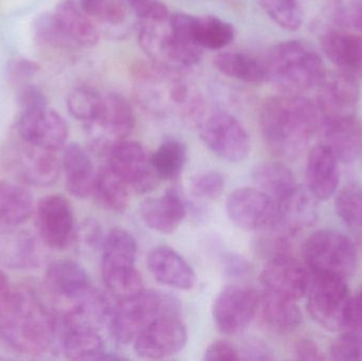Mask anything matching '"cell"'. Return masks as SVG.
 Returning a JSON list of instances; mask_svg holds the SVG:
<instances>
[{
  "label": "cell",
  "instance_id": "c3c4849f",
  "mask_svg": "<svg viewBox=\"0 0 362 361\" xmlns=\"http://www.w3.org/2000/svg\"><path fill=\"white\" fill-rule=\"evenodd\" d=\"M208 361H234L240 360V351L229 341H216L211 343L204 354Z\"/></svg>",
  "mask_w": 362,
  "mask_h": 361
},
{
  "label": "cell",
  "instance_id": "b9f144b4",
  "mask_svg": "<svg viewBox=\"0 0 362 361\" xmlns=\"http://www.w3.org/2000/svg\"><path fill=\"white\" fill-rule=\"evenodd\" d=\"M81 8L89 17L108 25H121L127 17L124 4L119 0H81Z\"/></svg>",
  "mask_w": 362,
  "mask_h": 361
},
{
  "label": "cell",
  "instance_id": "2e32d148",
  "mask_svg": "<svg viewBox=\"0 0 362 361\" xmlns=\"http://www.w3.org/2000/svg\"><path fill=\"white\" fill-rule=\"evenodd\" d=\"M36 222L42 241L53 249H64L74 235L76 223L69 201L63 195H47L36 205Z\"/></svg>",
  "mask_w": 362,
  "mask_h": 361
},
{
  "label": "cell",
  "instance_id": "681fc988",
  "mask_svg": "<svg viewBox=\"0 0 362 361\" xmlns=\"http://www.w3.org/2000/svg\"><path fill=\"white\" fill-rule=\"evenodd\" d=\"M346 331L362 336V288L356 296L351 299Z\"/></svg>",
  "mask_w": 362,
  "mask_h": 361
},
{
  "label": "cell",
  "instance_id": "ffe728a7",
  "mask_svg": "<svg viewBox=\"0 0 362 361\" xmlns=\"http://www.w3.org/2000/svg\"><path fill=\"white\" fill-rule=\"evenodd\" d=\"M339 162L335 153L322 142L308 152L306 187L318 201H327L337 191L340 180Z\"/></svg>",
  "mask_w": 362,
  "mask_h": 361
},
{
  "label": "cell",
  "instance_id": "9c48e42d",
  "mask_svg": "<svg viewBox=\"0 0 362 361\" xmlns=\"http://www.w3.org/2000/svg\"><path fill=\"white\" fill-rule=\"evenodd\" d=\"M200 137L213 154L229 162H240L251 152L250 135L240 121L228 112H216L204 121Z\"/></svg>",
  "mask_w": 362,
  "mask_h": 361
},
{
  "label": "cell",
  "instance_id": "3957f363",
  "mask_svg": "<svg viewBox=\"0 0 362 361\" xmlns=\"http://www.w3.org/2000/svg\"><path fill=\"white\" fill-rule=\"evenodd\" d=\"M264 64L266 81L281 93L291 95H303L318 87L327 73L322 57L303 40L278 42Z\"/></svg>",
  "mask_w": 362,
  "mask_h": 361
},
{
  "label": "cell",
  "instance_id": "816d5d0a",
  "mask_svg": "<svg viewBox=\"0 0 362 361\" xmlns=\"http://www.w3.org/2000/svg\"><path fill=\"white\" fill-rule=\"evenodd\" d=\"M295 357L298 360H325L322 350L310 339H301L295 345Z\"/></svg>",
  "mask_w": 362,
  "mask_h": 361
},
{
  "label": "cell",
  "instance_id": "4316f807",
  "mask_svg": "<svg viewBox=\"0 0 362 361\" xmlns=\"http://www.w3.org/2000/svg\"><path fill=\"white\" fill-rule=\"evenodd\" d=\"M47 284L53 294L74 304L93 288L84 267L71 260L54 261L46 271Z\"/></svg>",
  "mask_w": 362,
  "mask_h": 361
},
{
  "label": "cell",
  "instance_id": "e575fe53",
  "mask_svg": "<svg viewBox=\"0 0 362 361\" xmlns=\"http://www.w3.org/2000/svg\"><path fill=\"white\" fill-rule=\"evenodd\" d=\"M98 203L108 211H124L129 206V188L110 165L98 172L95 192Z\"/></svg>",
  "mask_w": 362,
  "mask_h": 361
},
{
  "label": "cell",
  "instance_id": "d6986e66",
  "mask_svg": "<svg viewBox=\"0 0 362 361\" xmlns=\"http://www.w3.org/2000/svg\"><path fill=\"white\" fill-rule=\"evenodd\" d=\"M57 153L23 142L15 154L14 167L23 180L32 186H52L63 167Z\"/></svg>",
  "mask_w": 362,
  "mask_h": 361
},
{
  "label": "cell",
  "instance_id": "f35d334b",
  "mask_svg": "<svg viewBox=\"0 0 362 361\" xmlns=\"http://www.w3.org/2000/svg\"><path fill=\"white\" fill-rule=\"evenodd\" d=\"M103 102V95L90 86H78L70 91L67 106L70 114L85 125L97 118Z\"/></svg>",
  "mask_w": 362,
  "mask_h": 361
},
{
  "label": "cell",
  "instance_id": "11a10c76",
  "mask_svg": "<svg viewBox=\"0 0 362 361\" xmlns=\"http://www.w3.org/2000/svg\"><path fill=\"white\" fill-rule=\"evenodd\" d=\"M158 0H127L131 8H133L134 12L137 14L140 19L144 18L148 11L153 8Z\"/></svg>",
  "mask_w": 362,
  "mask_h": 361
},
{
  "label": "cell",
  "instance_id": "7c38bea8",
  "mask_svg": "<svg viewBox=\"0 0 362 361\" xmlns=\"http://www.w3.org/2000/svg\"><path fill=\"white\" fill-rule=\"evenodd\" d=\"M110 169L138 193H148L156 188L159 177L153 167L152 155L135 141L119 142L108 152Z\"/></svg>",
  "mask_w": 362,
  "mask_h": 361
},
{
  "label": "cell",
  "instance_id": "9a60e30c",
  "mask_svg": "<svg viewBox=\"0 0 362 361\" xmlns=\"http://www.w3.org/2000/svg\"><path fill=\"white\" fill-rule=\"evenodd\" d=\"M187 331L180 316L158 318L134 341L136 354L146 360H161L180 352L187 345Z\"/></svg>",
  "mask_w": 362,
  "mask_h": 361
},
{
  "label": "cell",
  "instance_id": "8992f818",
  "mask_svg": "<svg viewBox=\"0 0 362 361\" xmlns=\"http://www.w3.org/2000/svg\"><path fill=\"white\" fill-rule=\"evenodd\" d=\"M303 259L313 275L335 276L346 280L356 269V246L339 231L318 230L304 243Z\"/></svg>",
  "mask_w": 362,
  "mask_h": 361
},
{
  "label": "cell",
  "instance_id": "603a6c76",
  "mask_svg": "<svg viewBox=\"0 0 362 361\" xmlns=\"http://www.w3.org/2000/svg\"><path fill=\"white\" fill-rule=\"evenodd\" d=\"M148 266L155 280L163 285L180 290H189L195 285V273L189 263L167 246H159L150 252Z\"/></svg>",
  "mask_w": 362,
  "mask_h": 361
},
{
  "label": "cell",
  "instance_id": "d590c367",
  "mask_svg": "<svg viewBox=\"0 0 362 361\" xmlns=\"http://www.w3.org/2000/svg\"><path fill=\"white\" fill-rule=\"evenodd\" d=\"M102 277L107 290L119 300L131 298L144 290V280L135 264L102 265Z\"/></svg>",
  "mask_w": 362,
  "mask_h": 361
},
{
  "label": "cell",
  "instance_id": "8fae6325",
  "mask_svg": "<svg viewBox=\"0 0 362 361\" xmlns=\"http://www.w3.org/2000/svg\"><path fill=\"white\" fill-rule=\"evenodd\" d=\"M259 307V295L245 285L226 286L213 303L212 317L219 332L238 335L244 332Z\"/></svg>",
  "mask_w": 362,
  "mask_h": 361
},
{
  "label": "cell",
  "instance_id": "74e56055",
  "mask_svg": "<svg viewBox=\"0 0 362 361\" xmlns=\"http://www.w3.org/2000/svg\"><path fill=\"white\" fill-rule=\"evenodd\" d=\"M102 249V264H135L138 250L137 242L125 229H112L104 239Z\"/></svg>",
  "mask_w": 362,
  "mask_h": 361
},
{
  "label": "cell",
  "instance_id": "277c9868",
  "mask_svg": "<svg viewBox=\"0 0 362 361\" xmlns=\"http://www.w3.org/2000/svg\"><path fill=\"white\" fill-rule=\"evenodd\" d=\"M178 74L154 66V71L140 78L137 95L142 104L155 114L175 112L187 124L202 123V99Z\"/></svg>",
  "mask_w": 362,
  "mask_h": 361
},
{
  "label": "cell",
  "instance_id": "1f68e13d",
  "mask_svg": "<svg viewBox=\"0 0 362 361\" xmlns=\"http://www.w3.org/2000/svg\"><path fill=\"white\" fill-rule=\"evenodd\" d=\"M253 182L276 205L297 187L293 172L281 162H264L252 171Z\"/></svg>",
  "mask_w": 362,
  "mask_h": 361
},
{
  "label": "cell",
  "instance_id": "cb8c5ba5",
  "mask_svg": "<svg viewBox=\"0 0 362 361\" xmlns=\"http://www.w3.org/2000/svg\"><path fill=\"white\" fill-rule=\"evenodd\" d=\"M187 214V206L177 191L159 197H148L140 205V215L148 228L159 233H173Z\"/></svg>",
  "mask_w": 362,
  "mask_h": 361
},
{
  "label": "cell",
  "instance_id": "60d3db41",
  "mask_svg": "<svg viewBox=\"0 0 362 361\" xmlns=\"http://www.w3.org/2000/svg\"><path fill=\"white\" fill-rule=\"evenodd\" d=\"M335 210L344 224L351 227L362 225V188L348 184L339 191L335 199Z\"/></svg>",
  "mask_w": 362,
  "mask_h": 361
},
{
  "label": "cell",
  "instance_id": "e0dca14e",
  "mask_svg": "<svg viewBox=\"0 0 362 361\" xmlns=\"http://www.w3.org/2000/svg\"><path fill=\"white\" fill-rule=\"evenodd\" d=\"M265 290L298 301L308 295L312 273L289 254L272 256L262 271Z\"/></svg>",
  "mask_w": 362,
  "mask_h": 361
},
{
  "label": "cell",
  "instance_id": "ac0fdd59",
  "mask_svg": "<svg viewBox=\"0 0 362 361\" xmlns=\"http://www.w3.org/2000/svg\"><path fill=\"white\" fill-rule=\"evenodd\" d=\"M321 47L338 71L362 78V34L344 28L327 29L321 36Z\"/></svg>",
  "mask_w": 362,
  "mask_h": 361
},
{
  "label": "cell",
  "instance_id": "52a82bcc",
  "mask_svg": "<svg viewBox=\"0 0 362 361\" xmlns=\"http://www.w3.org/2000/svg\"><path fill=\"white\" fill-rule=\"evenodd\" d=\"M306 297L308 313L319 326L332 332L346 330L352 299L346 279L312 273Z\"/></svg>",
  "mask_w": 362,
  "mask_h": 361
},
{
  "label": "cell",
  "instance_id": "30bf717a",
  "mask_svg": "<svg viewBox=\"0 0 362 361\" xmlns=\"http://www.w3.org/2000/svg\"><path fill=\"white\" fill-rule=\"evenodd\" d=\"M226 212L229 220L245 231L264 232L278 223V205L263 191L252 187L230 193Z\"/></svg>",
  "mask_w": 362,
  "mask_h": 361
},
{
  "label": "cell",
  "instance_id": "484cf974",
  "mask_svg": "<svg viewBox=\"0 0 362 361\" xmlns=\"http://www.w3.org/2000/svg\"><path fill=\"white\" fill-rule=\"evenodd\" d=\"M52 14L71 48H91L99 42V31L90 17L74 0H62Z\"/></svg>",
  "mask_w": 362,
  "mask_h": 361
},
{
  "label": "cell",
  "instance_id": "7a4b0ae2",
  "mask_svg": "<svg viewBox=\"0 0 362 361\" xmlns=\"http://www.w3.org/2000/svg\"><path fill=\"white\" fill-rule=\"evenodd\" d=\"M319 125L316 103L302 95L281 93L266 100L262 108L264 140L274 155L283 158L299 156Z\"/></svg>",
  "mask_w": 362,
  "mask_h": 361
},
{
  "label": "cell",
  "instance_id": "f546056e",
  "mask_svg": "<svg viewBox=\"0 0 362 361\" xmlns=\"http://www.w3.org/2000/svg\"><path fill=\"white\" fill-rule=\"evenodd\" d=\"M259 307L266 324L281 334L293 332L302 322V313L297 301L264 290L259 296Z\"/></svg>",
  "mask_w": 362,
  "mask_h": 361
},
{
  "label": "cell",
  "instance_id": "d4e9b609",
  "mask_svg": "<svg viewBox=\"0 0 362 361\" xmlns=\"http://www.w3.org/2000/svg\"><path fill=\"white\" fill-rule=\"evenodd\" d=\"M318 199L308 187H296L278 205V225L293 235L310 228L318 218Z\"/></svg>",
  "mask_w": 362,
  "mask_h": 361
},
{
  "label": "cell",
  "instance_id": "5b68a950",
  "mask_svg": "<svg viewBox=\"0 0 362 361\" xmlns=\"http://www.w3.org/2000/svg\"><path fill=\"white\" fill-rule=\"evenodd\" d=\"M180 314L177 299L156 290H144L136 296L120 300L112 309L107 320L108 330L117 343L129 345L155 320Z\"/></svg>",
  "mask_w": 362,
  "mask_h": 361
},
{
  "label": "cell",
  "instance_id": "d6a6232c",
  "mask_svg": "<svg viewBox=\"0 0 362 361\" xmlns=\"http://www.w3.org/2000/svg\"><path fill=\"white\" fill-rule=\"evenodd\" d=\"M215 67L229 78L243 82L259 83L266 81L265 64L243 52H221L213 59Z\"/></svg>",
  "mask_w": 362,
  "mask_h": 361
},
{
  "label": "cell",
  "instance_id": "5bb4252c",
  "mask_svg": "<svg viewBox=\"0 0 362 361\" xmlns=\"http://www.w3.org/2000/svg\"><path fill=\"white\" fill-rule=\"evenodd\" d=\"M17 129L25 143L53 152L65 148L69 137L65 119L47 106L23 110Z\"/></svg>",
  "mask_w": 362,
  "mask_h": 361
},
{
  "label": "cell",
  "instance_id": "ba28073f",
  "mask_svg": "<svg viewBox=\"0 0 362 361\" xmlns=\"http://www.w3.org/2000/svg\"><path fill=\"white\" fill-rule=\"evenodd\" d=\"M89 146L98 153L108 154L112 146L125 140L135 126L133 108L123 95H103L97 118L85 125Z\"/></svg>",
  "mask_w": 362,
  "mask_h": 361
},
{
  "label": "cell",
  "instance_id": "f6af8a7d",
  "mask_svg": "<svg viewBox=\"0 0 362 361\" xmlns=\"http://www.w3.org/2000/svg\"><path fill=\"white\" fill-rule=\"evenodd\" d=\"M329 357L337 361H362V336L346 331L334 341Z\"/></svg>",
  "mask_w": 362,
  "mask_h": 361
},
{
  "label": "cell",
  "instance_id": "f907efd6",
  "mask_svg": "<svg viewBox=\"0 0 362 361\" xmlns=\"http://www.w3.org/2000/svg\"><path fill=\"white\" fill-rule=\"evenodd\" d=\"M19 103L23 110L47 106V100L42 91L34 85H25L19 93Z\"/></svg>",
  "mask_w": 362,
  "mask_h": 361
},
{
  "label": "cell",
  "instance_id": "9f6ffc18",
  "mask_svg": "<svg viewBox=\"0 0 362 361\" xmlns=\"http://www.w3.org/2000/svg\"><path fill=\"white\" fill-rule=\"evenodd\" d=\"M8 282L4 271H0V297L8 290Z\"/></svg>",
  "mask_w": 362,
  "mask_h": 361
},
{
  "label": "cell",
  "instance_id": "bcb514c9",
  "mask_svg": "<svg viewBox=\"0 0 362 361\" xmlns=\"http://www.w3.org/2000/svg\"><path fill=\"white\" fill-rule=\"evenodd\" d=\"M334 13L337 27L362 34V0L348 2L335 0Z\"/></svg>",
  "mask_w": 362,
  "mask_h": 361
},
{
  "label": "cell",
  "instance_id": "44dd1931",
  "mask_svg": "<svg viewBox=\"0 0 362 361\" xmlns=\"http://www.w3.org/2000/svg\"><path fill=\"white\" fill-rule=\"evenodd\" d=\"M322 143L327 144L340 162L351 163L362 155V122L356 116L323 121L319 125Z\"/></svg>",
  "mask_w": 362,
  "mask_h": 361
},
{
  "label": "cell",
  "instance_id": "6f0895ef",
  "mask_svg": "<svg viewBox=\"0 0 362 361\" xmlns=\"http://www.w3.org/2000/svg\"><path fill=\"white\" fill-rule=\"evenodd\" d=\"M359 228H361V246H362V225H361V226H359Z\"/></svg>",
  "mask_w": 362,
  "mask_h": 361
},
{
  "label": "cell",
  "instance_id": "6da1fadb",
  "mask_svg": "<svg viewBox=\"0 0 362 361\" xmlns=\"http://www.w3.org/2000/svg\"><path fill=\"white\" fill-rule=\"evenodd\" d=\"M55 317L28 288L8 290L0 297V338L15 351L36 355L59 341Z\"/></svg>",
  "mask_w": 362,
  "mask_h": 361
},
{
  "label": "cell",
  "instance_id": "ab89813d",
  "mask_svg": "<svg viewBox=\"0 0 362 361\" xmlns=\"http://www.w3.org/2000/svg\"><path fill=\"white\" fill-rule=\"evenodd\" d=\"M264 12L283 29L296 31L301 27L303 12L298 0H259Z\"/></svg>",
  "mask_w": 362,
  "mask_h": 361
},
{
  "label": "cell",
  "instance_id": "4fadbf2b",
  "mask_svg": "<svg viewBox=\"0 0 362 361\" xmlns=\"http://www.w3.org/2000/svg\"><path fill=\"white\" fill-rule=\"evenodd\" d=\"M316 106L323 121L356 116L361 100L359 81L340 71L327 72L318 85Z\"/></svg>",
  "mask_w": 362,
  "mask_h": 361
},
{
  "label": "cell",
  "instance_id": "83f0119b",
  "mask_svg": "<svg viewBox=\"0 0 362 361\" xmlns=\"http://www.w3.org/2000/svg\"><path fill=\"white\" fill-rule=\"evenodd\" d=\"M68 191L78 199H87L95 192L98 173L88 153L78 143L65 146L62 159Z\"/></svg>",
  "mask_w": 362,
  "mask_h": 361
},
{
  "label": "cell",
  "instance_id": "f5cc1de1",
  "mask_svg": "<svg viewBox=\"0 0 362 361\" xmlns=\"http://www.w3.org/2000/svg\"><path fill=\"white\" fill-rule=\"evenodd\" d=\"M240 360H270L274 358L272 350L259 341L247 343L243 351H240Z\"/></svg>",
  "mask_w": 362,
  "mask_h": 361
},
{
  "label": "cell",
  "instance_id": "7dc6e473",
  "mask_svg": "<svg viewBox=\"0 0 362 361\" xmlns=\"http://www.w3.org/2000/svg\"><path fill=\"white\" fill-rule=\"evenodd\" d=\"M40 71V66L35 61L23 57L13 59L8 66V76L12 82L25 83Z\"/></svg>",
  "mask_w": 362,
  "mask_h": 361
},
{
  "label": "cell",
  "instance_id": "836d02e7",
  "mask_svg": "<svg viewBox=\"0 0 362 361\" xmlns=\"http://www.w3.org/2000/svg\"><path fill=\"white\" fill-rule=\"evenodd\" d=\"M235 37L231 23L216 16H195L194 42L199 48L221 50L229 46Z\"/></svg>",
  "mask_w": 362,
  "mask_h": 361
},
{
  "label": "cell",
  "instance_id": "ee69618b",
  "mask_svg": "<svg viewBox=\"0 0 362 361\" xmlns=\"http://www.w3.org/2000/svg\"><path fill=\"white\" fill-rule=\"evenodd\" d=\"M33 29L36 37L44 44L55 48H71L62 33L53 14L40 15L34 21Z\"/></svg>",
  "mask_w": 362,
  "mask_h": 361
},
{
  "label": "cell",
  "instance_id": "8d00e7d4",
  "mask_svg": "<svg viewBox=\"0 0 362 361\" xmlns=\"http://www.w3.org/2000/svg\"><path fill=\"white\" fill-rule=\"evenodd\" d=\"M187 150L180 140L168 139L152 155L153 167L159 179L178 178L187 163Z\"/></svg>",
  "mask_w": 362,
  "mask_h": 361
},
{
  "label": "cell",
  "instance_id": "7402d4cb",
  "mask_svg": "<svg viewBox=\"0 0 362 361\" xmlns=\"http://www.w3.org/2000/svg\"><path fill=\"white\" fill-rule=\"evenodd\" d=\"M59 343L68 360H104L105 348L98 330L59 318Z\"/></svg>",
  "mask_w": 362,
  "mask_h": 361
},
{
  "label": "cell",
  "instance_id": "4dcf8cb0",
  "mask_svg": "<svg viewBox=\"0 0 362 361\" xmlns=\"http://www.w3.org/2000/svg\"><path fill=\"white\" fill-rule=\"evenodd\" d=\"M33 209V197L27 189L13 182H0V226H19L29 220Z\"/></svg>",
  "mask_w": 362,
  "mask_h": 361
},
{
  "label": "cell",
  "instance_id": "f1b7e54d",
  "mask_svg": "<svg viewBox=\"0 0 362 361\" xmlns=\"http://www.w3.org/2000/svg\"><path fill=\"white\" fill-rule=\"evenodd\" d=\"M38 261L37 244L27 231L0 230V265L12 269L35 266Z\"/></svg>",
  "mask_w": 362,
  "mask_h": 361
},
{
  "label": "cell",
  "instance_id": "7bdbcfd3",
  "mask_svg": "<svg viewBox=\"0 0 362 361\" xmlns=\"http://www.w3.org/2000/svg\"><path fill=\"white\" fill-rule=\"evenodd\" d=\"M225 190V178L218 172L209 171L195 176L191 182L192 194L200 199L215 201Z\"/></svg>",
  "mask_w": 362,
  "mask_h": 361
},
{
  "label": "cell",
  "instance_id": "db71d44e",
  "mask_svg": "<svg viewBox=\"0 0 362 361\" xmlns=\"http://www.w3.org/2000/svg\"><path fill=\"white\" fill-rule=\"evenodd\" d=\"M83 239L87 245L93 248H99L103 246L104 239L103 232L101 227L95 223V220H87L83 225Z\"/></svg>",
  "mask_w": 362,
  "mask_h": 361
}]
</instances>
